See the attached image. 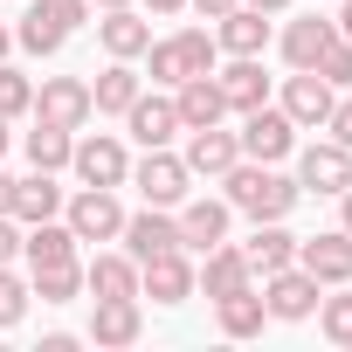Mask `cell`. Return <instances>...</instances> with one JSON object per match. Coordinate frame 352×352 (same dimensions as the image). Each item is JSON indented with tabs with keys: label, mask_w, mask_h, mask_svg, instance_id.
Instances as JSON below:
<instances>
[{
	"label": "cell",
	"mask_w": 352,
	"mask_h": 352,
	"mask_svg": "<svg viewBox=\"0 0 352 352\" xmlns=\"http://www.w3.org/2000/svg\"><path fill=\"white\" fill-rule=\"evenodd\" d=\"M21 111H35V83L21 76V69H8V63H0V118H21Z\"/></svg>",
	"instance_id": "33"
},
{
	"label": "cell",
	"mask_w": 352,
	"mask_h": 352,
	"mask_svg": "<svg viewBox=\"0 0 352 352\" xmlns=\"http://www.w3.org/2000/svg\"><path fill=\"white\" fill-rule=\"evenodd\" d=\"M214 83H221L228 111H256V104H270V76H263V63H256V56H235Z\"/></svg>",
	"instance_id": "22"
},
{
	"label": "cell",
	"mask_w": 352,
	"mask_h": 352,
	"mask_svg": "<svg viewBox=\"0 0 352 352\" xmlns=\"http://www.w3.org/2000/svg\"><path fill=\"white\" fill-rule=\"evenodd\" d=\"M221 180H228V208L249 214V221H283V214L297 208V194H304L297 180H283V173L263 166V159H235Z\"/></svg>",
	"instance_id": "1"
},
{
	"label": "cell",
	"mask_w": 352,
	"mask_h": 352,
	"mask_svg": "<svg viewBox=\"0 0 352 352\" xmlns=\"http://www.w3.org/2000/svg\"><path fill=\"white\" fill-rule=\"evenodd\" d=\"M145 56H152V83H173V90H180L187 76H208V69H214V35H208V28H180V35L152 42Z\"/></svg>",
	"instance_id": "2"
},
{
	"label": "cell",
	"mask_w": 352,
	"mask_h": 352,
	"mask_svg": "<svg viewBox=\"0 0 352 352\" xmlns=\"http://www.w3.org/2000/svg\"><path fill=\"white\" fill-rule=\"evenodd\" d=\"M124 124H131V138L152 152V145H173L180 138V111H173V97H131V111H124Z\"/></svg>",
	"instance_id": "15"
},
{
	"label": "cell",
	"mask_w": 352,
	"mask_h": 352,
	"mask_svg": "<svg viewBox=\"0 0 352 352\" xmlns=\"http://www.w3.org/2000/svg\"><path fill=\"white\" fill-rule=\"evenodd\" d=\"M297 187H311V194H345L352 187V152L338 145V138H324V145H304V159H297Z\"/></svg>",
	"instance_id": "11"
},
{
	"label": "cell",
	"mask_w": 352,
	"mask_h": 352,
	"mask_svg": "<svg viewBox=\"0 0 352 352\" xmlns=\"http://www.w3.org/2000/svg\"><path fill=\"white\" fill-rule=\"evenodd\" d=\"M21 256H28V270H49V263H76V235H69V221H35L28 235H21Z\"/></svg>",
	"instance_id": "23"
},
{
	"label": "cell",
	"mask_w": 352,
	"mask_h": 352,
	"mask_svg": "<svg viewBox=\"0 0 352 352\" xmlns=\"http://www.w3.org/2000/svg\"><path fill=\"white\" fill-rule=\"evenodd\" d=\"M124 228V208H118V187H83L69 201V235L76 242H118Z\"/></svg>",
	"instance_id": "7"
},
{
	"label": "cell",
	"mask_w": 352,
	"mask_h": 352,
	"mask_svg": "<svg viewBox=\"0 0 352 352\" xmlns=\"http://www.w3.org/2000/svg\"><path fill=\"white\" fill-rule=\"evenodd\" d=\"M187 8H201V14H208V21H221V14H228V8H235V0H187Z\"/></svg>",
	"instance_id": "40"
},
{
	"label": "cell",
	"mask_w": 352,
	"mask_h": 352,
	"mask_svg": "<svg viewBox=\"0 0 352 352\" xmlns=\"http://www.w3.org/2000/svg\"><path fill=\"white\" fill-rule=\"evenodd\" d=\"M8 49H14V28H0V63H8Z\"/></svg>",
	"instance_id": "46"
},
{
	"label": "cell",
	"mask_w": 352,
	"mask_h": 352,
	"mask_svg": "<svg viewBox=\"0 0 352 352\" xmlns=\"http://www.w3.org/2000/svg\"><path fill=\"white\" fill-rule=\"evenodd\" d=\"M145 8H152V14H180L187 0H145Z\"/></svg>",
	"instance_id": "42"
},
{
	"label": "cell",
	"mask_w": 352,
	"mask_h": 352,
	"mask_svg": "<svg viewBox=\"0 0 352 352\" xmlns=\"http://www.w3.org/2000/svg\"><path fill=\"white\" fill-rule=\"evenodd\" d=\"M69 166H76V180L83 187H124L131 180V159H124V145L118 138H76V152H69Z\"/></svg>",
	"instance_id": "9"
},
{
	"label": "cell",
	"mask_w": 352,
	"mask_h": 352,
	"mask_svg": "<svg viewBox=\"0 0 352 352\" xmlns=\"http://www.w3.org/2000/svg\"><path fill=\"white\" fill-rule=\"evenodd\" d=\"M14 42H21L28 56H56V49H63L69 35H56V28H49V21H35V14H21V28H14Z\"/></svg>",
	"instance_id": "35"
},
{
	"label": "cell",
	"mask_w": 352,
	"mask_h": 352,
	"mask_svg": "<svg viewBox=\"0 0 352 352\" xmlns=\"http://www.w3.org/2000/svg\"><path fill=\"white\" fill-rule=\"evenodd\" d=\"M118 242H124V256H131V263H145V256H166V249H187V242H180V221H173L166 208H145V214H124Z\"/></svg>",
	"instance_id": "12"
},
{
	"label": "cell",
	"mask_w": 352,
	"mask_h": 352,
	"mask_svg": "<svg viewBox=\"0 0 352 352\" xmlns=\"http://www.w3.org/2000/svg\"><path fill=\"white\" fill-rule=\"evenodd\" d=\"M138 331H145L138 297H97V311H90V338L97 345H138Z\"/></svg>",
	"instance_id": "17"
},
{
	"label": "cell",
	"mask_w": 352,
	"mask_h": 352,
	"mask_svg": "<svg viewBox=\"0 0 352 352\" xmlns=\"http://www.w3.org/2000/svg\"><path fill=\"white\" fill-rule=\"evenodd\" d=\"M131 97H138V76H131V63H118V56H111V69H104V76L90 83V104H97V111H118V118H124V111H131Z\"/></svg>",
	"instance_id": "30"
},
{
	"label": "cell",
	"mask_w": 352,
	"mask_h": 352,
	"mask_svg": "<svg viewBox=\"0 0 352 352\" xmlns=\"http://www.w3.org/2000/svg\"><path fill=\"white\" fill-rule=\"evenodd\" d=\"M21 311H28V290H21V276H8V263H0V331L21 324Z\"/></svg>",
	"instance_id": "37"
},
{
	"label": "cell",
	"mask_w": 352,
	"mask_h": 352,
	"mask_svg": "<svg viewBox=\"0 0 352 352\" xmlns=\"http://www.w3.org/2000/svg\"><path fill=\"white\" fill-rule=\"evenodd\" d=\"M242 256H249V270H263V276H270V270L297 263V235H290L283 221H256V235H249V249H242Z\"/></svg>",
	"instance_id": "26"
},
{
	"label": "cell",
	"mask_w": 352,
	"mask_h": 352,
	"mask_svg": "<svg viewBox=\"0 0 352 352\" xmlns=\"http://www.w3.org/2000/svg\"><path fill=\"white\" fill-rule=\"evenodd\" d=\"M228 201H180V242L187 249H214V242H228Z\"/></svg>",
	"instance_id": "20"
},
{
	"label": "cell",
	"mask_w": 352,
	"mask_h": 352,
	"mask_svg": "<svg viewBox=\"0 0 352 352\" xmlns=\"http://www.w3.org/2000/svg\"><path fill=\"white\" fill-rule=\"evenodd\" d=\"M173 111H180V131L221 124V118H228V97H221L214 69H208V76H187V83H180V97H173Z\"/></svg>",
	"instance_id": "16"
},
{
	"label": "cell",
	"mask_w": 352,
	"mask_h": 352,
	"mask_svg": "<svg viewBox=\"0 0 352 352\" xmlns=\"http://www.w3.org/2000/svg\"><path fill=\"white\" fill-rule=\"evenodd\" d=\"M338 228H345V235H352V187H345V194H338Z\"/></svg>",
	"instance_id": "41"
},
{
	"label": "cell",
	"mask_w": 352,
	"mask_h": 352,
	"mask_svg": "<svg viewBox=\"0 0 352 352\" xmlns=\"http://www.w3.org/2000/svg\"><path fill=\"white\" fill-rule=\"evenodd\" d=\"M83 290L90 297H138V263L131 256H97V263H83Z\"/></svg>",
	"instance_id": "27"
},
{
	"label": "cell",
	"mask_w": 352,
	"mask_h": 352,
	"mask_svg": "<svg viewBox=\"0 0 352 352\" xmlns=\"http://www.w3.org/2000/svg\"><path fill=\"white\" fill-rule=\"evenodd\" d=\"M90 83L83 76H42V90H35V118H49V124H63V131H83L90 124Z\"/></svg>",
	"instance_id": "6"
},
{
	"label": "cell",
	"mask_w": 352,
	"mask_h": 352,
	"mask_svg": "<svg viewBox=\"0 0 352 352\" xmlns=\"http://www.w3.org/2000/svg\"><path fill=\"white\" fill-rule=\"evenodd\" d=\"M8 138H14V131H8V118H0V152H8Z\"/></svg>",
	"instance_id": "48"
},
{
	"label": "cell",
	"mask_w": 352,
	"mask_h": 352,
	"mask_svg": "<svg viewBox=\"0 0 352 352\" xmlns=\"http://www.w3.org/2000/svg\"><path fill=\"white\" fill-rule=\"evenodd\" d=\"M28 14H35V21H49L56 35H69V28H83V21H90V0H35Z\"/></svg>",
	"instance_id": "32"
},
{
	"label": "cell",
	"mask_w": 352,
	"mask_h": 352,
	"mask_svg": "<svg viewBox=\"0 0 352 352\" xmlns=\"http://www.w3.org/2000/svg\"><path fill=\"white\" fill-rule=\"evenodd\" d=\"M138 297H152V304H187V297H194V263H187L180 249L145 256V263H138Z\"/></svg>",
	"instance_id": "10"
},
{
	"label": "cell",
	"mask_w": 352,
	"mask_h": 352,
	"mask_svg": "<svg viewBox=\"0 0 352 352\" xmlns=\"http://www.w3.org/2000/svg\"><path fill=\"white\" fill-rule=\"evenodd\" d=\"M187 173H194V180H221V173L242 159V138L235 131H221V124H201V131H187Z\"/></svg>",
	"instance_id": "13"
},
{
	"label": "cell",
	"mask_w": 352,
	"mask_h": 352,
	"mask_svg": "<svg viewBox=\"0 0 352 352\" xmlns=\"http://www.w3.org/2000/svg\"><path fill=\"white\" fill-rule=\"evenodd\" d=\"M201 256H208V270H201V290H208V297H228V290H242V283L256 276L235 242H214V249H201Z\"/></svg>",
	"instance_id": "24"
},
{
	"label": "cell",
	"mask_w": 352,
	"mask_h": 352,
	"mask_svg": "<svg viewBox=\"0 0 352 352\" xmlns=\"http://www.w3.org/2000/svg\"><path fill=\"white\" fill-rule=\"evenodd\" d=\"M69 152H76V131L35 118V131H28V166H35V173H56V166H69Z\"/></svg>",
	"instance_id": "29"
},
{
	"label": "cell",
	"mask_w": 352,
	"mask_h": 352,
	"mask_svg": "<svg viewBox=\"0 0 352 352\" xmlns=\"http://www.w3.org/2000/svg\"><path fill=\"white\" fill-rule=\"evenodd\" d=\"M318 76H324L331 90H345V83H352V42H345V35H338V42L318 56Z\"/></svg>",
	"instance_id": "36"
},
{
	"label": "cell",
	"mask_w": 352,
	"mask_h": 352,
	"mask_svg": "<svg viewBox=\"0 0 352 352\" xmlns=\"http://www.w3.org/2000/svg\"><path fill=\"white\" fill-rule=\"evenodd\" d=\"M131 187L145 194V208H180V201H187V187H194V173H187V159H180V152L152 145V152L131 166Z\"/></svg>",
	"instance_id": "3"
},
{
	"label": "cell",
	"mask_w": 352,
	"mask_h": 352,
	"mask_svg": "<svg viewBox=\"0 0 352 352\" xmlns=\"http://www.w3.org/2000/svg\"><path fill=\"white\" fill-rule=\"evenodd\" d=\"M331 104H338V90H331V83H324L318 69H297V76L283 83V118H290L297 131H324Z\"/></svg>",
	"instance_id": "8"
},
{
	"label": "cell",
	"mask_w": 352,
	"mask_h": 352,
	"mask_svg": "<svg viewBox=\"0 0 352 352\" xmlns=\"http://www.w3.org/2000/svg\"><path fill=\"white\" fill-rule=\"evenodd\" d=\"M318 331L331 345H352V297H318Z\"/></svg>",
	"instance_id": "34"
},
{
	"label": "cell",
	"mask_w": 352,
	"mask_h": 352,
	"mask_svg": "<svg viewBox=\"0 0 352 352\" xmlns=\"http://www.w3.org/2000/svg\"><path fill=\"white\" fill-rule=\"evenodd\" d=\"M90 8H131V0H90Z\"/></svg>",
	"instance_id": "47"
},
{
	"label": "cell",
	"mask_w": 352,
	"mask_h": 352,
	"mask_svg": "<svg viewBox=\"0 0 352 352\" xmlns=\"http://www.w3.org/2000/svg\"><path fill=\"white\" fill-rule=\"evenodd\" d=\"M83 290V270L76 263H49V270H35V290L28 297H42V304H69Z\"/></svg>",
	"instance_id": "31"
},
{
	"label": "cell",
	"mask_w": 352,
	"mask_h": 352,
	"mask_svg": "<svg viewBox=\"0 0 352 352\" xmlns=\"http://www.w3.org/2000/svg\"><path fill=\"white\" fill-rule=\"evenodd\" d=\"M214 311H221V331H228V338H256V331H263V318H270V304H263V290H256V283H242V290L214 297Z\"/></svg>",
	"instance_id": "25"
},
{
	"label": "cell",
	"mask_w": 352,
	"mask_h": 352,
	"mask_svg": "<svg viewBox=\"0 0 352 352\" xmlns=\"http://www.w3.org/2000/svg\"><path fill=\"white\" fill-rule=\"evenodd\" d=\"M263 42H270V21L249 8V0H235V8L221 14V28H214V49H228V56H263Z\"/></svg>",
	"instance_id": "18"
},
{
	"label": "cell",
	"mask_w": 352,
	"mask_h": 352,
	"mask_svg": "<svg viewBox=\"0 0 352 352\" xmlns=\"http://www.w3.org/2000/svg\"><path fill=\"white\" fill-rule=\"evenodd\" d=\"M242 159H263V166H276L290 145H297V124L283 118V104L270 111V104H256V111H242Z\"/></svg>",
	"instance_id": "5"
},
{
	"label": "cell",
	"mask_w": 352,
	"mask_h": 352,
	"mask_svg": "<svg viewBox=\"0 0 352 352\" xmlns=\"http://www.w3.org/2000/svg\"><path fill=\"white\" fill-rule=\"evenodd\" d=\"M318 276L311 270H297V263H283V270H270L263 276V304H270V318H283V324H304L311 311H318Z\"/></svg>",
	"instance_id": "4"
},
{
	"label": "cell",
	"mask_w": 352,
	"mask_h": 352,
	"mask_svg": "<svg viewBox=\"0 0 352 352\" xmlns=\"http://www.w3.org/2000/svg\"><path fill=\"white\" fill-rule=\"evenodd\" d=\"M97 42H104L118 63H131V56H145V49H152V28H145L131 8H104V21H97Z\"/></svg>",
	"instance_id": "21"
},
{
	"label": "cell",
	"mask_w": 352,
	"mask_h": 352,
	"mask_svg": "<svg viewBox=\"0 0 352 352\" xmlns=\"http://www.w3.org/2000/svg\"><path fill=\"white\" fill-rule=\"evenodd\" d=\"M338 42V21H324V14H311V21H290L283 28V63L290 69H318V56Z\"/></svg>",
	"instance_id": "19"
},
{
	"label": "cell",
	"mask_w": 352,
	"mask_h": 352,
	"mask_svg": "<svg viewBox=\"0 0 352 352\" xmlns=\"http://www.w3.org/2000/svg\"><path fill=\"white\" fill-rule=\"evenodd\" d=\"M297 270H311L318 283H352V235H345V228H331V235L297 242Z\"/></svg>",
	"instance_id": "14"
},
{
	"label": "cell",
	"mask_w": 352,
	"mask_h": 352,
	"mask_svg": "<svg viewBox=\"0 0 352 352\" xmlns=\"http://www.w3.org/2000/svg\"><path fill=\"white\" fill-rule=\"evenodd\" d=\"M14 208V180H8V173H0V214H8Z\"/></svg>",
	"instance_id": "43"
},
{
	"label": "cell",
	"mask_w": 352,
	"mask_h": 352,
	"mask_svg": "<svg viewBox=\"0 0 352 352\" xmlns=\"http://www.w3.org/2000/svg\"><path fill=\"white\" fill-rule=\"evenodd\" d=\"M56 208H63V187L49 180V173H35V180H14V208H8V214H14L21 228H35V221H49Z\"/></svg>",
	"instance_id": "28"
},
{
	"label": "cell",
	"mask_w": 352,
	"mask_h": 352,
	"mask_svg": "<svg viewBox=\"0 0 352 352\" xmlns=\"http://www.w3.org/2000/svg\"><path fill=\"white\" fill-rule=\"evenodd\" d=\"M338 35L352 42V0H345V8H338Z\"/></svg>",
	"instance_id": "45"
},
{
	"label": "cell",
	"mask_w": 352,
	"mask_h": 352,
	"mask_svg": "<svg viewBox=\"0 0 352 352\" xmlns=\"http://www.w3.org/2000/svg\"><path fill=\"white\" fill-rule=\"evenodd\" d=\"M324 131H331V138H338V145L352 152V97H345V104H331V118H324Z\"/></svg>",
	"instance_id": "38"
},
{
	"label": "cell",
	"mask_w": 352,
	"mask_h": 352,
	"mask_svg": "<svg viewBox=\"0 0 352 352\" xmlns=\"http://www.w3.org/2000/svg\"><path fill=\"white\" fill-rule=\"evenodd\" d=\"M249 8H256V14H283V8H290V0H249Z\"/></svg>",
	"instance_id": "44"
},
{
	"label": "cell",
	"mask_w": 352,
	"mask_h": 352,
	"mask_svg": "<svg viewBox=\"0 0 352 352\" xmlns=\"http://www.w3.org/2000/svg\"><path fill=\"white\" fill-rule=\"evenodd\" d=\"M14 256H21V221L0 214V263H14Z\"/></svg>",
	"instance_id": "39"
}]
</instances>
